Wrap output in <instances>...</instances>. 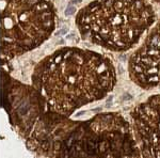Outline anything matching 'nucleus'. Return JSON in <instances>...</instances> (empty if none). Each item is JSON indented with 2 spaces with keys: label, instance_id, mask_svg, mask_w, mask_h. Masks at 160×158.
<instances>
[{
  "label": "nucleus",
  "instance_id": "obj_1",
  "mask_svg": "<svg viewBox=\"0 0 160 158\" xmlns=\"http://www.w3.org/2000/svg\"><path fill=\"white\" fill-rule=\"evenodd\" d=\"M115 84L111 59L79 47L56 49L38 62L31 75V87L44 106L65 118L105 98Z\"/></svg>",
  "mask_w": 160,
  "mask_h": 158
},
{
  "label": "nucleus",
  "instance_id": "obj_2",
  "mask_svg": "<svg viewBox=\"0 0 160 158\" xmlns=\"http://www.w3.org/2000/svg\"><path fill=\"white\" fill-rule=\"evenodd\" d=\"M154 22L148 0H93L75 17L84 41L117 53L132 48Z\"/></svg>",
  "mask_w": 160,
  "mask_h": 158
},
{
  "label": "nucleus",
  "instance_id": "obj_3",
  "mask_svg": "<svg viewBox=\"0 0 160 158\" xmlns=\"http://www.w3.org/2000/svg\"><path fill=\"white\" fill-rule=\"evenodd\" d=\"M0 55L12 60L33 51L56 29L57 11L49 0H0Z\"/></svg>",
  "mask_w": 160,
  "mask_h": 158
},
{
  "label": "nucleus",
  "instance_id": "obj_4",
  "mask_svg": "<svg viewBox=\"0 0 160 158\" xmlns=\"http://www.w3.org/2000/svg\"><path fill=\"white\" fill-rule=\"evenodd\" d=\"M73 155L78 156H141L130 125L118 113H102L78 122Z\"/></svg>",
  "mask_w": 160,
  "mask_h": 158
},
{
  "label": "nucleus",
  "instance_id": "obj_5",
  "mask_svg": "<svg viewBox=\"0 0 160 158\" xmlns=\"http://www.w3.org/2000/svg\"><path fill=\"white\" fill-rule=\"evenodd\" d=\"M130 121L141 156L160 157V94L153 95L133 108Z\"/></svg>",
  "mask_w": 160,
  "mask_h": 158
},
{
  "label": "nucleus",
  "instance_id": "obj_6",
  "mask_svg": "<svg viewBox=\"0 0 160 158\" xmlns=\"http://www.w3.org/2000/svg\"><path fill=\"white\" fill-rule=\"evenodd\" d=\"M131 80L143 89L160 88V20L128 61Z\"/></svg>",
  "mask_w": 160,
  "mask_h": 158
},
{
  "label": "nucleus",
  "instance_id": "obj_7",
  "mask_svg": "<svg viewBox=\"0 0 160 158\" xmlns=\"http://www.w3.org/2000/svg\"><path fill=\"white\" fill-rule=\"evenodd\" d=\"M153 1L157 2V3H159V4H160V0H153Z\"/></svg>",
  "mask_w": 160,
  "mask_h": 158
}]
</instances>
